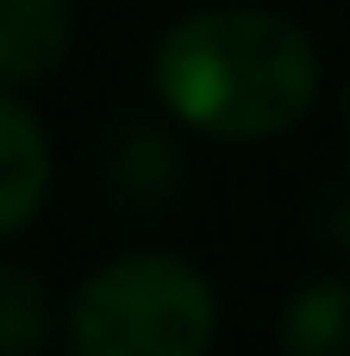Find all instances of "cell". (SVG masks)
<instances>
[{"mask_svg": "<svg viewBox=\"0 0 350 356\" xmlns=\"http://www.w3.org/2000/svg\"><path fill=\"white\" fill-rule=\"evenodd\" d=\"M219 300L182 257L138 250L94 269L69 307V356H207Z\"/></svg>", "mask_w": 350, "mask_h": 356, "instance_id": "cell-2", "label": "cell"}, {"mask_svg": "<svg viewBox=\"0 0 350 356\" xmlns=\"http://www.w3.org/2000/svg\"><path fill=\"white\" fill-rule=\"evenodd\" d=\"M313 232H319L332 250L350 257V169H338V175L313 194Z\"/></svg>", "mask_w": 350, "mask_h": 356, "instance_id": "cell-8", "label": "cell"}, {"mask_svg": "<svg viewBox=\"0 0 350 356\" xmlns=\"http://www.w3.org/2000/svg\"><path fill=\"white\" fill-rule=\"evenodd\" d=\"M69 56V0H0V88H31Z\"/></svg>", "mask_w": 350, "mask_h": 356, "instance_id": "cell-5", "label": "cell"}, {"mask_svg": "<svg viewBox=\"0 0 350 356\" xmlns=\"http://www.w3.org/2000/svg\"><path fill=\"white\" fill-rule=\"evenodd\" d=\"M344 125H350V88H344Z\"/></svg>", "mask_w": 350, "mask_h": 356, "instance_id": "cell-9", "label": "cell"}, {"mask_svg": "<svg viewBox=\"0 0 350 356\" xmlns=\"http://www.w3.org/2000/svg\"><path fill=\"white\" fill-rule=\"evenodd\" d=\"M50 194V144L38 119L0 88V238L31 225Z\"/></svg>", "mask_w": 350, "mask_h": 356, "instance_id": "cell-4", "label": "cell"}, {"mask_svg": "<svg viewBox=\"0 0 350 356\" xmlns=\"http://www.w3.org/2000/svg\"><path fill=\"white\" fill-rule=\"evenodd\" d=\"M94 181L125 219H157L188 188V156L157 113L125 106L106 119V131L94 144Z\"/></svg>", "mask_w": 350, "mask_h": 356, "instance_id": "cell-3", "label": "cell"}, {"mask_svg": "<svg viewBox=\"0 0 350 356\" xmlns=\"http://www.w3.org/2000/svg\"><path fill=\"white\" fill-rule=\"evenodd\" d=\"M150 81L157 100L194 131L257 144L307 119L319 94V50L269 6H207L163 31Z\"/></svg>", "mask_w": 350, "mask_h": 356, "instance_id": "cell-1", "label": "cell"}, {"mask_svg": "<svg viewBox=\"0 0 350 356\" xmlns=\"http://www.w3.org/2000/svg\"><path fill=\"white\" fill-rule=\"evenodd\" d=\"M282 356H350V282H307L282 307Z\"/></svg>", "mask_w": 350, "mask_h": 356, "instance_id": "cell-6", "label": "cell"}, {"mask_svg": "<svg viewBox=\"0 0 350 356\" xmlns=\"http://www.w3.org/2000/svg\"><path fill=\"white\" fill-rule=\"evenodd\" d=\"M56 332V300L50 288L19 269V263H0V356H38Z\"/></svg>", "mask_w": 350, "mask_h": 356, "instance_id": "cell-7", "label": "cell"}]
</instances>
